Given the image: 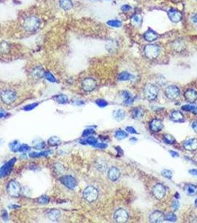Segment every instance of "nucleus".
<instances>
[{
    "label": "nucleus",
    "mask_w": 197,
    "mask_h": 223,
    "mask_svg": "<svg viewBox=\"0 0 197 223\" xmlns=\"http://www.w3.org/2000/svg\"><path fill=\"white\" fill-rule=\"evenodd\" d=\"M159 95L158 86L153 84H146L144 88V95L145 98L148 101H152L156 99Z\"/></svg>",
    "instance_id": "nucleus-1"
},
{
    "label": "nucleus",
    "mask_w": 197,
    "mask_h": 223,
    "mask_svg": "<svg viewBox=\"0 0 197 223\" xmlns=\"http://www.w3.org/2000/svg\"><path fill=\"white\" fill-rule=\"evenodd\" d=\"M39 19L34 16L27 17L23 22V28L27 32H35L39 28Z\"/></svg>",
    "instance_id": "nucleus-2"
},
{
    "label": "nucleus",
    "mask_w": 197,
    "mask_h": 223,
    "mask_svg": "<svg viewBox=\"0 0 197 223\" xmlns=\"http://www.w3.org/2000/svg\"><path fill=\"white\" fill-rule=\"evenodd\" d=\"M99 196V191L93 186H88L83 191V198L88 202L92 203L96 201Z\"/></svg>",
    "instance_id": "nucleus-3"
},
{
    "label": "nucleus",
    "mask_w": 197,
    "mask_h": 223,
    "mask_svg": "<svg viewBox=\"0 0 197 223\" xmlns=\"http://www.w3.org/2000/svg\"><path fill=\"white\" fill-rule=\"evenodd\" d=\"M144 53L147 58L153 60L159 55L160 48L157 45L148 44L144 48Z\"/></svg>",
    "instance_id": "nucleus-4"
},
{
    "label": "nucleus",
    "mask_w": 197,
    "mask_h": 223,
    "mask_svg": "<svg viewBox=\"0 0 197 223\" xmlns=\"http://www.w3.org/2000/svg\"><path fill=\"white\" fill-rule=\"evenodd\" d=\"M21 186L16 181H10L7 186V192L11 197H18L21 193Z\"/></svg>",
    "instance_id": "nucleus-5"
},
{
    "label": "nucleus",
    "mask_w": 197,
    "mask_h": 223,
    "mask_svg": "<svg viewBox=\"0 0 197 223\" xmlns=\"http://www.w3.org/2000/svg\"><path fill=\"white\" fill-rule=\"evenodd\" d=\"M0 96H1L2 101L5 104H11L16 99V92L14 91L10 90V89L3 90L1 92Z\"/></svg>",
    "instance_id": "nucleus-6"
},
{
    "label": "nucleus",
    "mask_w": 197,
    "mask_h": 223,
    "mask_svg": "<svg viewBox=\"0 0 197 223\" xmlns=\"http://www.w3.org/2000/svg\"><path fill=\"white\" fill-rule=\"evenodd\" d=\"M16 158H11V159L8 161V162H6L5 165H3L0 167V179L9 175L12 169H13V165L16 163Z\"/></svg>",
    "instance_id": "nucleus-7"
},
{
    "label": "nucleus",
    "mask_w": 197,
    "mask_h": 223,
    "mask_svg": "<svg viewBox=\"0 0 197 223\" xmlns=\"http://www.w3.org/2000/svg\"><path fill=\"white\" fill-rule=\"evenodd\" d=\"M114 220L118 223H123L127 222L129 219V214L126 210L123 208H119L116 210L113 215Z\"/></svg>",
    "instance_id": "nucleus-8"
},
{
    "label": "nucleus",
    "mask_w": 197,
    "mask_h": 223,
    "mask_svg": "<svg viewBox=\"0 0 197 223\" xmlns=\"http://www.w3.org/2000/svg\"><path fill=\"white\" fill-rule=\"evenodd\" d=\"M165 95L168 99L176 100L179 97L180 90H179V87H177L176 86L171 85L166 88L165 90Z\"/></svg>",
    "instance_id": "nucleus-9"
},
{
    "label": "nucleus",
    "mask_w": 197,
    "mask_h": 223,
    "mask_svg": "<svg viewBox=\"0 0 197 223\" xmlns=\"http://www.w3.org/2000/svg\"><path fill=\"white\" fill-rule=\"evenodd\" d=\"M152 193H153V196L155 197L156 199H162L165 197L166 194V188L162 184L158 183L156 185L153 186V189H152Z\"/></svg>",
    "instance_id": "nucleus-10"
},
{
    "label": "nucleus",
    "mask_w": 197,
    "mask_h": 223,
    "mask_svg": "<svg viewBox=\"0 0 197 223\" xmlns=\"http://www.w3.org/2000/svg\"><path fill=\"white\" fill-rule=\"evenodd\" d=\"M60 181L62 184H64L68 189L73 190L77 185V183L76 179L71 176H64L60 179Z\"/></svg>",
    "instance_id": "nucleus-11"
},
{
    "label": "nucleus",
    "mask_w": 197,
    "mask_h": 223,
    "mask_svg": "<svg viewBox=\"0 0 197 223\" xmlns=\"http://www.w3.org/2000/svg\"><path fill=\"white\" fill-rule=\"evenodd\" d=\"M83 90L85 91H92L96 87V81L91 77L85 78L82 83Z\"/></svg>",
    "instance_id": "nucleus-12"
},
{
    "label": "nucleus",
    "mask_w": 197,
    "mask_h": 223,
    "mask_svg": "<svg viewBox=\"0 0 197 223\" xmlns=\"http://www.w3.org/2000/svg\"><path fill=\"white\" fill-rule=\"evenodd\" d=\"M165 214L159 210H156L151 213L149 217V221L150 222L159 223L162 222L165 220Z\"/></svg>",
    "instance_id": "nucleus-13"
},
{
    "label": "nucleus",
    "mask_w": 197,
    "mask_h": 223,
    "mask_svg": "<svg viewBox=\"0 0 197 223\" xmlns=\"http://www.w3.org/2000/svg\"><path fill=\"white\" fill-rule=\"evenodd\" d=\"M183 147L188 151H195L197 150V139L190 138L183 143Z\"/></svg>",
    "instance_id": "nucleus-14"
},
{
    "label": "nucleus",
    "mask_w": 197,
    "mask_h": 223,
    "mask_svg": "<svg viewBox=\"0 0 197 223\" xmlns=\"http://www.w3.org/2000/svg\"><path fill=\"white\" fill-rule=\"evenodd\" d=\"M121 173L120 170H119L117 167H111L108 170V177L110 181H116L120 178Z\"/></svg>",
    "instance_id": "nucleus-15"
},
{
    "label": "nucleus",
    "mask_w": 197,
    "mask_h": 223,
    "mask_svg": "<svg viewBox=\"0 0 197 223\" xmlns=\"http://www.w3.org/2000/svg\"><path fill=\"white\" fill-rule=\"evenodd\" d=\"M162 128H163V124L159 119L154 118L150 123V129L152 132H159L162 130Z\"/></svg>",
    "instance_id": "nucleus-16"
},
{
    "label": "nucleus",
    "mask_w": 197,
    "mask_h": 223,
    "mask_svg": "<svg viewBox=\"0 0 197 223\" xmlns=\"http://www.w3.org/2000/svg\"><path fill=\"white\" fill-rule=\"evenodd\" d=\"M184 98L189 103H194L197 101V91L194 89H188L184 91Z\"/></svg>",
    "instance_id": "nucleus-17"
},
{
    "label": "nucleus",
    "mask_w": 197,
    "mask_h": 223,
    "mask_svg": "<svg viewBox=\"0 0 197 223\" xmlns=\"http://www.w3.org/2000/svg\"><path fill=\"white\" fill-rule=\"evenodd\" d=\"M167 15H168V17L171 21L173 22H176V23L180 22L181 18H182L181 12L176 9H170L167 12Z\"/></svg>",
    "instance_id": "nucleus-18"
},
{
    "label": "nucleus",
    "mask_w": 197,
    "mask_h": 223,
    "mask_svg": "<svg viewBox=\"0 0 197 223\" xmlns=\"http://www.w3.org/2000/svg\"><path fill=\"white\" fill-rule=\"evenodd\" d=\"M170 118L173 121L176 123H181L184 121V115L179 110H174L170 114Z\"/></svg>",
    "instance_id": "nucleus-19"
},
{
    "label": "nucleus",
    "mask_w": 197,
    "mask_h": 223,
    "mask_svg": "<svg viewBox=\"0 0 197 223\" xmlns=\"http://www.w3.org/2000/svg\"><path fill=\"white\" fill-rule=\"evenodd\" d=\"M47 216H48V219L51 221L56 222L61 217V213L57 209H52V210H50L47 213Z\"/></svg>",
    "instance_id": "nucleus-20"
},
{
    "label": "nucleus",
    "mask_w": 197,
    "mask_h": 223,
    "mask_svg": "<svg viewBox=\"0 0 197 223\" xmlns=\"http://www.w3.org/2000/svg\"><path fill=\"white\" fill-rule=\"evenodd\" d=\"M144 110L141 107H136V108L133 109L132 111H131V116L134 119H141L144 116Z\"/></svg>",
    "instance_id": "nucleus-21"
},
{
    "label": "nucleus",
    "mask_w": 197,
    "mask_h": 223,
    "mask_svg": "<svg viewBox=\"0 0 197 223\" xmlns=\"http://www.w3.org/2000/svg\"><path fill=\"white\" fill-rule=\"evenodd\" d=\"M184 191L188 196H195L197 194V187L193 184H186L184 187Z\"/></svg>",
    "instance_id": "nucleus-22"
},
{
    "label": "nucleus",
    "mask_w": 197,
    "mask_h": 223,
    "mask_svg": "<svg viewBox=\"0 0 197 223\" xmlns=\"http://www.w3.org/2000/svg\"><path fill=\"white\" fill-rule=\"evenodd\" d=\"M144 37L147 41H148V42H153V41L156 40V39L158 38V35H157V34H156V32H153V30H151V29H148V30L145 33Z\"/></svg>",
    "instance_id": "nucleus-23"
},
{
    "label": "nucleus",
    "mask_w": 197,
    "mask_h": 223,
    "mask_svg": "<svg viewBox=\"0 0 197 223\" xmlns=\"http://www.w3.org/2000/svg\"><path fill=\"white\" fill-rule=\"evenodd\" d=\"M105 47H106V49L108 50L109 52L113 53L118 48V44L114 40H110L107 42L106 45H105Z\"/></svg>",
    "instance_id": "nucleus-24"
},
{
    "label": "nucleus",
    "mask_w": 197,
    "mask_h": 223,
    "mask_svg": "<svg viewBox=\"0 0 197 223\" xmlns=\"http://www.w3.org/2000/svg\"><path fill=\"white\" fill-rule=\"evenodd\" d=\"M134 78V76L133 74H130L128 72H122L118 75V80L120 81H126L131 80Z\"/></svg>",
    "instance_id": "nucleus-25"
},
{
    "label": "nucleus",
    "mask_w": 197,
    "mask_h": 223,
    "mask_svg": "<svg viewBox=\"0 0 197 223\" xmlns=\"http://www.w3.org/2000/svg\"><path fill=\"white\" fill-rule=\"evenodd\" d=\"M59 6L65 11H69L73 8L71 0H59Z\"/></svg>",
    "instance_id": "nucleus-26"
},
{
    "label": "nucleus",
    "mask_w": 197,
    "mask_h": 223,
    "mask_svg": "<svg viewBox=\"0 0 197 223\" xmlns=\"http://www.w3.org/2000/svg\"><path fill=\"white\" fill-rule=\"evenodd\" d=\"M113 116L114 119L119 121L124 120V117L126 116V113L123 110H116L115 111H113Z\"/></svg>",
    "instance_id": "nucleus-27"
},
{
    "label": "nucleus",
    "mask_w": 197,
    "mask_h": 223,
    "mask_svg": "<svg viewBox=\"0 0 197 223\" xmlns=\"http://www.w3.org/2000/svg\"><path fill=\"white\" fill-rule=\"evenodd\" d=\"M131 23L136 27L141 26V23H142V17L140 14H135L131 18Z\"/></svg>",
    "instance_id": "nucleus-28"
},
{
    "label": "nucleus",
    "mask_w": 197,
    "mask_h": 223,
    "mask_svg": "<svg viewBox=\"0 0 197 223\" xmlns=\"http://www.w3.org/2000/svg\"><path fill=\"white\" fill-rule=\"evenodd\" d=\"M52 98L57 103H60V104H65V103L68 102V98L65 95H55Z\"/></svg>",
    "instance_id": "nucleus-29"
},
{
    "label": "nucleus",
    "mask_w": 197,
    "mask_h": 223,
    "mask_svg": "<svg viewBox=\"0 0 197 223\" xmlns=\"http://www.w3.org/2000/svg\"><path fill=\"white\" fill-rule=\"evenodd\" d=\"M45 71L41 66H37L34 69L32 72V75L36 78H40L41 77H44Z\"/></svg>",
    "instance_id": "nucleus-30"
},
{
    "label": "nucleus",
    "mask_w": 197,
    "mask_h": 223,
    "mask_svg": "<svg viewBox=\"0 0 197 223\" xmlns=\"http://www.w3.org/2000/svg\"><path fill=\"white\" fill-rule=\"evenodd\" d=\"M122 95H123L124 98V103L125 105H131V103L134 102V99L132 98V96H131V95L130 94L128 91H122Z\"/></svg>",
    "instance_id": "nucleus-31"
},
{
    "label": "nucleus",
    "mask_w": 197,
    "mask_h": 223,
    "mask_svg": "<svg viewBox=\"0 0 197 223\" xmlns=\"http://www.w3.org/2000/svg\"><path fill=\"white\" fill-rule=\"evenodd\" d=\"M10 51L9 43L2 41L0 43V52L2 54H8Z\"/></svg>",
    "instance_id": "nucleus-32"
},
{
    "label": "nucleus",
    "mask_w": 197,
    "mask_h": 223,
    "mask_svg": "<svg viewBox=\"0 0 197 223\" xmlns=\"http://www.w3.org/2000/svg\"><path fill=\"white\" fill-rule=\"evenodd\" d=\"M51 153V150H47V151H42L41 153H32L29 155L31 158H39V157H44L50 155Z\"/></svg>",
    "instance_id": "nucleus-33"
},
{
    "label": "nucleus",
    "mask_w": 197,
    "mask_h": 223,
    "mask_svg": "<svg viewBox=\"0 0 197 223\" xmlns=\"http://www.w3.org/2000/svg\"><path fill=\"white\" fill-rule=\"evenodd\" d=\"M48 142L51 146H57V145H59L62 141L61 140H60L58 137H56V136H53V137L50 138L49 139H48Z\"/></svg>",
    "instance_id": "nucleus-34"
},
{
    "label": "nucleus",
    "mask_w": 197,
    "mask_h": 223,
    "mask_svg": "<svg viewBox=\"0 0 197 223\" xmlns=\"http://www.w3.org/2000/svg\"><path fill=\"white\" fill-rule=\"evenodd\" d=\"M115 137L118 140L124 139V138L127 137V133L122 130V129H119L115 132Z\"/></svg>",
    "instance_id": "nucleus-35"
},
{
    "label": "nucleus",
    "mask_w": 197,
    "mask_h": 223,
    "mask_svg": "<svg viewBox=\"0 0 197 223\" xmlns=\"http://www.w3.org/2000/svg\"><path fill=\"white\" fill-rule=\"evenodd\" d=\"M163 141L165 143H167V144H173L175 142V138L173 136H171L170 134H165L164 136Z\"/></svg>",
    "instance_id": "nucleus-36"
},
{
    "label": "nucleus",
    "mask_w": 197,
    "mask_h": 223,
    "mask_svg": "<svg viewBox=\"0 0 197 223\" xmlns=\"http://www.w3.org/2000/svg\"><path fill=\"white\" fill-rule=\"evenodd\" d=\"M34 148L36 149V150H41V149H43L45 146V143L43 141H41L40 139H36L35 141H34Z\"/></svg>",
    "instance_id": "nucleus-37"
},
{
    "label": "nucleus",
    "mask_w": 197,
    "mask_h": 223,
    "mask_svg": "<svg viewBox=\"0 0 197 223\" xmlns=\"http://www.w3.org/2000/svg\"><path fill=\"white\" fill-rule=\"evenodd\" d=\"M122 22L119 21V20H109V21L107 22V25H109L110 27H114V28H119L122 26Z\"/></svg>",
    "instance_id": "nucleus-38"
},
{
    "label": "nucleus",
    "mask_w": 197,
    "mask_h": 223,
    "mask_svg": "<svg viewBox=\"0 0 197 223\" xmlns=\"http://www.w3.org/2000/svg\"><path fill=\"white\" fill-rule=\"evenodd\" d=\"M20 143L19 141H13V142H11L9 144V147H10V149L11 151L13 152H17L19 151V149H20Z\"/></svg>",
    "instance_id": "nucleus-39"
},
{
    "label": "nucleus",
    "mask_w": 197,
    "mask_h": 223,
    "mask_svg": "<svg viewBox=\"0 0 197 223\" xmlns=\"http://www.w3.org/2000/svg\"><path fill=\"white\" fill-rule=\"evenodd\" d=\"M44 77L46 79V80H48V81H50V82L51 83L56 82V78H55V77L50 72H45Z\"/></svg>",
    "instance_id": "nucleus-40"
},
{
    "label": "nucleus",
    "mask_w": 197,
    "mask_h": 223,
    "mask_svg": "<svg viewBox=\"0 0 197 223\" xmlns=\"http://www.w3.org/2000/svg\"><path fill=\"white\" fill-rule=\"evenodd\" d=\"M96 168L98 169L100 171H104L105 170V169L107 168V165L104 161H97L96 162Z\"/></svg>",
    "instance_id": "nucleus-41"
},
{
    "label": "nucleus",
    "mask_w": 197,
    "mask_h": 223,
    "mask_svg": "<svg viewBox=\"0 0 197 223\" xmlns=\"http://www.w3.org/2000/svg\"><path fill=\"white\" fill-rule=\"evenodd\" d=\"M165 220L169 221V222H176L177 220V217L174 213H170L165 217Z\"/></svg>",
    "instance_id": "nucleus-42"
},
{
    "label": "nucleus",
    "mask_w": 197,
    "mask_h": 223,
    "mask_svg": "<svg viewBox=\"0 0 197 223\" xmlns=\"http://www.w3.org/2000/svg\"><path fill=\"white\" fill-rule=\"evenodd\" d=\"M50 199L49 197L47 196H41L38 199V202L39 204H41V205H47V204L49 203Z\"/></svg>",
    "instance_id": "nucleus-43"
},
{
    "label": "nucleus",
    "mask_w": 197,
    "mask_h": 223,
    "mask_svg": "<svg viewBox=\"0 0 197 223\" xmlns=\"http://www.w3.org/2000/svg\"><path fill=\"white\" fill-rule=\"evenodd\" d=\"M84 142L87 143L90 145H93V146H95V145H96V143H98V141H97V139H96V138L95 137H93V136H89V137H88L87 139H86V141H84Z\"/></svg>",
    "instance_id": "nucleus-44"
},
{
    "label": "nucleus",
    "mask_w": 197,
    "mask_h": 223,
    "mask_svg": "<svg viewBox=\"0 0 197 223\" xmlns=\"http://www.w3.org/2000/svg\"><path fill=\"white\" fill-rule=\"evenodd\" d=\"M183 110L184 111H189V112H194L195 110H197V106L195 105H184L181 107Z\"/></svg>",
    "instance_id": "nucleus-45"
},
{
    "label": "nucleus",
    "mask_w": 197,
    "mask_h": 223,
    "mask_svg": "<svg viewBox=\"0 0 197 223\" xmlns=\"http://www.w3.org/2000/svg\"><path fill=\"white\" fill-rule=\"evenodd\" d=\"M96 103L98 106L101 107V108H104V107L107 106L108 105V103L104 99H98L96 101Z\"/></svg>",
    "instance_id": "nucleus-46"
},
{
    "label": "nucleus",
    "mask_w": 197,
    "mask_h": 223,
    "mask_svg": "<svg viewBox=\"0 0 197 223\" xmlns=\"http://www.w3.org/2000/svg\"><path fill=\"white\" fill-rule=\"evenodd\" d=\"M162 175L165 177L166 179H171L173 177V173L170 170H163L162 171Z\"/></svg>",
    "instance_id": "nucleus-47"
},
{
    "label": "nucleus",
    "mask_w": 197,
    "mask_h": 223,
    "mask_svg": "<svg viewBox=\"0 0 197 223\" xmlns=\"http://www.w3.org/2000/svg\"><path fill=\"white\" fill-rule=\"evenodd\" d=\"M93 133H95V132L93 129H87L84 130V132L82 133V136L83 137H88V136H91Z\"/></svg>",
    "instance_id": "nucleus-48"
},
{
    "label": "nucleus",
    "mask_w": 197,
    "mask_h": 223,
    "mask_svg": "<svg viewBox=\"0 0 197 223\" xmlns=\"http://www.w3.org/2000/svg\"><path fill=\"white\" fill-rule=\"evenodd\" d=\"M38 105H39V103H31V104L27 105V106L24 107V110H25V111H30V110H34V108H36Z\"/></svg>",
    "instance_id": "nucleus-49"
},
{
    "label": "nucleus",
    "mask_w": 197,
    "mask_h": 223,
    "mask_svg": "<svg viewBox=\"0 0 197 223\" xmlns=\"http://www.w3.org/2000/svg\"><path fill=\"white\" fill-rule=\"evenodd\" d=\"M30 150V147H29L28 145L25 144H21L20 147V149H19V151L20 152H26V151H28V150Z\"/></svg>",
    "instance_id": "nucleus-50"
},
{
    "label": "nucleus",
    "mask_w": 197,
    "mask_h": 223,
    "mask_svg": "<svg viewBox=\"0 0 197 223\" xmlns=\"http://www.w3.org/2000/svg\"><path fill=\"white\" fill-rule=\"evenodd\" d=\"M179 207V202L177 200H174L172 203V208L174 210H177L178 208Z\"/></svg>",
    "instance_id": "nucleus-51"
},
{
    "label": "nucleus",
    "mask_w": 197,
    "mask_h": 223,
    "mask_svg": "<svg viewBox=\"0 0 197 223\" xmlns=\"http://www.w3.org/2000/svg\"><path fill=\"white\" fill-rule=\"evenodd\" d=\"M94 147L96 148H98V149H105V148H107L108 145H107L106 143H97Z\"/></svg>",
    "instance_id": "nucleus-52"
},
{
    "label": "nucleus",
    "mask_w": 197,
    "mask_h": 223,
    "mask_svg": "<svg viewBox=\"0 0 197 223\" xmlns=\"http://www.w3.org/2000/svg\"><path fill=\"white\" fill-rule=\"evenodd\" d=\"M126 131L128 132L129 133H131V134H137V132H136V129H134V127H126Z\"/></svg>",
    "instance_id": "nucleus-53"
},
{
    "label": "nucleus",
    "mask_w": 197,
    "mask_h": 223,
    "mask_svg": "<svg viewBox=\"0 0 197 223\" xmlns=\"http://www.w3.org/2000/svg\"><path fill=\"white\" fill-rule=\"evenodd\" d=\"M121 10H122L123 12H127L131 10V7L130 6H127V5H124V6H122L121 8Z\"/></svg>",
    "instance_id": "nucleus-54"
},
{
    "label": "nucleus",
    "mask_w": 197,
    "mask_h": 223,
    "mask_svg": "<svg viewBox=\"0 0 197 223\" xmlns=\"http://www.w3.org/2000/svg\"><path fill=\"white\" fill-rule=\"evenodd\" d=\"M191 127H192V128H193V130H194V132L197 133V120L193 121V123H192V124H191Z\"/></svg>",
    "instance_id": "nucleus-55"
},
{
    "label": "nucleus",
    "mask_w": 197,
    "mask_h": 223,
    "mask_svg": "<svg viewBox=\"0 0 197 223\" xmlns=\"http://www.w3.org/2000/svg\"><path fill=\"white\" fill-rule=\"evenodd\" d=\"M191 20H192V21H193V23H195L196 25H197V13H195V14H193V16L191 17Z\"/></svg>",
    "instance_id": "nucleus-56"
},
{
    "label": "nucleus",
    "mask_w": 197,
    "mask_h": 223,
    "mask_svg": "<svg viewBox=\"0 0 197 223\" xmlns=\"http://www.w3.org/2000/svg\"><path fill=\"white\" fill-rule=\"evenodd\" d=\"M169 153H170V154L171 155V156H173V157H179V153H176V152H175V151H173V150H170V151L169 152Z\"/></svg>",
    "instance_id": "nucleus-57"
},
{
    "label": "nucleus",
    "mask_w": 197,
    "mask_h": 223,
    "mask_svg": "<svg viewBox=\"0 0 197 223\" xmlns=\"http://www.w3.org/2000/svg\"><path fill=\"white\" fill-rule=\"evenodd\" d=\"M189 173L191 174H192V175L196 176V177H197V170H196V169H192V170H190Z\"/></svg>",
    "instance_id": "nucleus-58"
},
{
    "label": "nucleus",
    "mask_w": 197,
    "mask_h": 223,
    "mask_svg": "<svg viewBox=\"0 0 197 223\" xmlns=\"http://www.w3.org/2000/svg\"><path fill=\"white\" fill-rule=\"evenodd\" d=\"M2 217H3V219H4V220H6V219H5V217H6L7 219H8V215H7V212H6V210H3Z\"/></svg>",
    "instance_id": "nucleus-59"
},
{
    "label": "nucleus",
    "mask_w": 197,
    "mask_h": 223,
    "mask_svg": "<svg viewBox=\"0 0 197 223\" xmlns=\"http://www.w3.org/2000/svg\"><path fill=\"white\" fill-rule=\"evenodd\" d=\"M6 114H7L6 112L0 111V118H2V117H5V116H6Z\"/></svg>",
    "instance_id": "nucleus-60"
},
{
    "label": "nucleus",
    "mask_w": 197,
    "mask_h": 223,
    "mask_svg": "<svg viewBox=\"0 0 197 223\" xmlns=\"http://www.w3.org/2000/svg\"><path fill=\"white\" fill-rule=\"evenodd\" d=\"M195 206L197 207V199H196V200H195Z\"/></svg>",
    "instance_id": "nucleus-61"
},
{
    "label": "nucleus",
    "mask_w": 197,
    "mask_h": 223,
    "mask_svg": "<svg viewBox=\"0 0 197 223\" xmlns=\"http://www.w3.org/2000/svg\"><path fill=\"white\" fill-rule=\"evenodd\" d=\"M179 195L178 194V193H176V198H179Z\"/></svg>",
    "instance_id": "nucleus-62"
},
{
    "label": "nucleus",
    "mask_w": 197,
    "mask_h": 223,
    "mask_svg": "<svg viewBox=\"0 0 197 223\" xmlns=\"http://www.w3.org/2000/svg\"><path fill=\"white\" fill-rule=\"evenodd\" d=\"M194 112V113H196V115H197V110H195V111H194V112Z\"/></svg>",
    "instance_id": "nucleus-63"
}]
</instances>
